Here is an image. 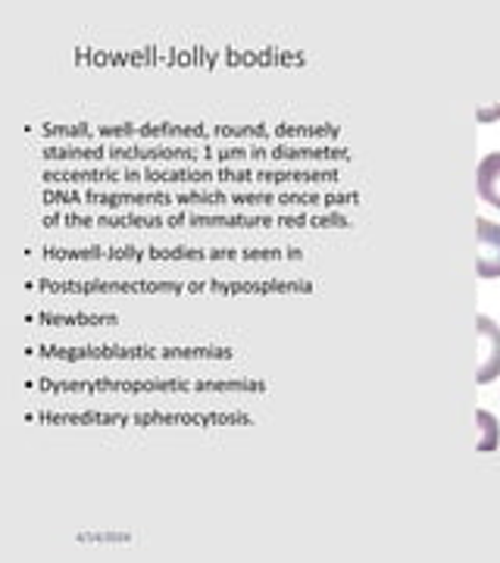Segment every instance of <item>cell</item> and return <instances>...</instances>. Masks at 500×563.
<instances>
[{
    "instance_id": "cell-1",
    "label": "cell",
    "mask_w": 500,
    "mask_h": 563,
    "mask_svg": "<svg viewBox=\"0 0 500 563\" xmlns=\"http://www.w3.org/2000/svg\"><path fill=\"white\" fill-rule=\"evenodd\" d=\"M476 329H479V347H481L479 376H476V383L488 385V383H495V379L500 376V329H498V322L491 320V317H485V313L476 320Z\"/></svg>"
},
{
    "instance_id": "cell-2",
    "label": "cell",
    "mask_w": 500,
    "mask_h": 563,
    "mask_svg": "<svg viewBox=\"0 0 500 563\" xmlns=\"http://www.w3.org/2000/svg\"><path fill=\"white\" fill-rule=\"evenodd\" d=\"M476 242H479V279H498L500 276V225L498 222L476 220Z\"/></svg>"
},
{
    "instance_id": "cell-3",
    "label": "cell",
    "mask_w": 500,
    "mask_h": 563,
    "mask_svg": "<svg viewBox=\"0 0 500 563\" xmlns=\"http://www.w3.org/2000/svg\"><path fill=\"white\" fill-rule=\"evenodd\" d=\"M476 188H479L481 201L500 210V151L481 157L479 169H476Z\"/></svg>"
},
{
    "instance_id": "cell-4",
    "label": "cell",
    "mask_w": 500,
    "mask_h": 563,
    "mask_svg": "<svg viewBox=\"0 0 500 563\" xmlns=\"http://www.w3.org/2000/svg\"><path fill=\"white\" fill-rule=\"evenodd\" d=\"M476 420H479V442L476 448L479 451H495L500 444V422L488 413V410H476Z\"/></svg>"
}]
</instances>
